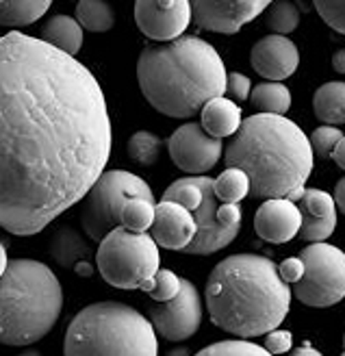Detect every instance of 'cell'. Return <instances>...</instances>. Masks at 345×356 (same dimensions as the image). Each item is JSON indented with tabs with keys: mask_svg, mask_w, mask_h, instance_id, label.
I'll use <instances>...</instances> for the list:
<instances>
[{
	"mask_svg": "<svg viewBox=\"0 0 345 356\" xmlns=\"http://www.w3.org/2000/svg\"><path fill=\"white\" fill-rule=\"evenodd\" d=\"M111 156L96 76L54 46L0 38V226L35 235L85 200Z\"/></svg>",
	"mask_w": 345,
	"mask_h": 356,
	"instance_id": "obj_1",
	"label": "cell"
},
{
	"mask_svg": "<svg viewBox=\"0 0 345 356\" xmlns=\"http://www.w3.org/2000/svg\"><path fill=\"white\" fill-rule=\"evenodd\" d=\"M224 159L228 168L248 174L252 198L298 202L306 191L315 154L296 122L284 115L257 113L241 122Z\"/></svg>",
	"mask_w": 345,
	"mask_h": 356,
	"instance_id": "obj_2",
	"label": "cell"
},
{
	"mask_svg": "<svg viewBox=\"0 0 345 356\" xmlns=\"http://www.w3.org/2000/svg\"><path fill=\"white\" fill-rule=\"evenodd\" d=\"M291 296L276 263L261 254H232L217 263L207 280L211 322L241 339L276 330Z\"/></svg>",
	"mask_w": 345,
	"mask_h": 356,
	"instance_id": "obj_3",
	"label": "cell"
},
{
	"mask_svg": "<svg viewBox=\"0 0 345 356\" xmlns=\"http://www.w3.org/2000/svg\"><path fill=\"white\" fill-rule=\"evenodd\" d=\"M143 98L168 118H191L226 94L228 74L217 50L200 38L150 44L137 61Z\"/></svg>",
	"mask_w": 345,
	"mask_h": 356,
	"instance_id": "obj_4",
	"label": "cell"
},
{
	"mask_svg": "<svg viewBox=\"0 0 345 356\" xmlns=\"http://www.w3.org/2000/svg\"><path fill=\"white\" fill-rule=\"evenodd\" d=\"M63 289L52 270L33 259H13L0 276V343L31 346L57 324Z\"/></svg>",
	"mask_w": 345,
	"mask_h": 356,
	"instance_id": "obj_5",
	"label": "cell"
},
{
	"mask_svg": "<svg viewBox=\"0 0 345 356\" xmlns=\"http://www.w3.org/2000/svg\"><path fill=\"white\" fill-rule=\"evenodd\" d=\"M63 356H159L150 319L122 302H96L72 319Z\"/></svg>",
	"mask_w": 345,
	"mask_h": 356,
	"instance_id": "obj_6",
	"label": "cell"
},
{
	"mask_svg": "<svg viewBox=\"0 0 345 356\" xmlns=\"http://www.w3.org/2000/svg\"><path fill=\"white\" fill-rule=\"evenodd\" d=\"M96 265L111 287L150 293L159 272V245L148 233H131L120 226L100 241Z\"/></svg>",
	"mask_w": 345,
	"mask_h": 356,
	"instance_id": "obj_7",
	"label": "cell"
},
{
	"mask_svg": "<svg viewBox=\"0 0 345 356\" xmlns=\"http://www.w3.org/2000/svg\"><path fill=\"white\" fill-rule=\"evenodd\" d=\"M166 202H176L191 211L195 220L198 233L195 239L189 243L187 254H213L222 250L228 243L234 241L241 228L226 226L217 218V209H220V200L213 191V178L207 176H187L174 181L166 193H163Z\"/></svg>",
	"mask_w": 345,
	"mask_h": 356,
	"instance_id": "obj_8",
	"label": "cell"
},
{
	"mask_svg": "<svg viewBox=\"0 0 345 356\" xmlns=\"http://www.w3.org/2000/svg\"><path fill=\"white\" fill-rule=\"evenodd\" d=\"M131 198L154 202L150 185L137 174L109 170L89 189L81 211V226L92 241H102L111 230L122 226V209Z\"/></svg>",
	"mask_w": 345,
	"mask_h": 356,
	"instance_id": "obj_9",
	"label": "cell"
},
{
	"mask_svg": "<svg viewBox=\"0 0 345 356\" xmlns=\"http://www.w3.org/2000/svg\"><path fill=\"white\" fill-rule=\"evenodd\" d=\"M304 276L291 293L311 309H328L345 298V252L330 243H311L300 252Z\"/></svg>",
	"mask_w": 345,
	"mask_h": 356,
	"instance_id": "obj_10",
	"label": "cell"
},
{
	"mask_svg": "<svg viewBox=\"0 0 345 356\" xmlns=\"http://www.w3.org/2000/svg\"><path fill=\"white\" fill-rule=\"evenodd\" d=\"M150 324L168 341H183L202 324V300L191 280H180V291L170 302H157L148 309Z\"/></svg>",
	"mask_w": 345,
	"mask_h": 356,
	"instance_id": "obj_11",
	"label": "cell"
},
{
	"mask_svg": "<svg viewBox=\"0 0 345 356\" xmlns=\"http://www.w3.org/2000/svg\"><path fill=\"white\" fill-rule=\"evenodd\" d=\"M170 159L178 170L193 176H202L213 170L224 154V141L211 137L202 124L189 122L174 131L168 141Z\"/></svg>",
	"mask_w": 345,
	"mask_h": 356,
	"instance_id": "obj_12",
	"label": "cell"
},
{
	"mask_svg": "<svg viewBox=\"0 0 345 356\" xmlns=\"http://www.w3.org/2000/svg\"><path fill=\"white\" fill-rule=\"evenodd\" d=\"M135 22L154 44H168L183 38L191 22V3L187 0H139L135 3Z\"/></svg>",
	"mask_w": 345,
	"mask_h": 356,
	"instance_id": "obj_13",
	"label": "cell"
},
{
	"mask_svg": "<svg viewBox=\"0 0 345 356\" xmlns=\"http://www.w3.org/2000/svg\"><path fill=\"white\" fill-rule=\"evenodd\" d=\"M267 7V0H195L191 3V17L202 31L234 35Z\"/></svg>",
	"mask_w": 345,
	"mask_h": 356,
	"instance_id": "obj_14",
	"label": "cell"
},
{
	"mask_svg": "<svg viewBox=\"0 0 345 356\" xmlns=\"http://www.w3.org/2000/svg\"><path fill=\"white\" fill-rule=\"evenodd\" d=\"M250 63L254 72L267 79V83H278L291 76L300 65L298 46L282 35H267L254 44Z\"/></svg>",
	"mask_w": 345,
	"mask_h": 356,
	"instance_id": "obj_15",
	"label": "cell"
},
{
	"mask_svg": "<svg viewBox=\"0 0 345 356\" xmlns=\"http://www.w3.org/2000/svg\"><path fill=\"white\" fill-rule=\"evenodd\" d=\"M198 226L191 211L176 202L161 200L154 211V222L150 228V237L157 245L166 250H187L189 243L195 239Z\"/></svg>",
	"mask_w": 345,
	"mask_h": 356,
	"instance_id": "obj_16",
	"label": "cell"
},
{
	"mask_svg": "<svg viewBox=\"0 0 345 356\" xmlns=\"http://www.w3.org/2000/svg\"><path fill=\"white\" fill-rule=\"evenodd\" d=\"M302 228V213L296 202L287 198L265 200L259 211L254 213V230L263 241L269 243H287Z\"/></svg>",
	"mask_w": 345,
	"mask_h": 356,
	"instance_id": "obj_17",
	"label": "cell"
},
{
	"mask_svg": "<svg viewBox=\"0 0 345 356\" xmlns=\"http://www.w3.org/2000/svg\"><path fill=\"white\" fill-rule=\"evenodd\" d=\"M298 202L302 213L300 239L311 243L328 239L337 228V204L332 195L321 189H306Z\"/></svg>",
	"mask_w": 345,
	"mask_h": 356,
	"instance_id": "obj_18",
	"label": "cell"
},
{
	"mask_svg": "<svg viewBox=\"0 0 345 356\" xmlns=\"http://www.w3.org/2000/svg\"><path fill=\"white\" fill-rule=\"evenodd\" d=\"M241 109L237 102H232L226 96H220L211 102L204 104V109L200 111V124L202 129L215 137V139H224L234 135L241 129Z\"/></svg>",
	"mask_w": 345,
	"mask_h": 356,
	"instance_id": "obj_19",
	"label": "cell"
},
{
	"mask_svg": "<svg viewBox=\"0 0 345 356\" xmlns=\"http://www.w3.org/2000/svg\"><path fill=\"white\" fill-rule=\"evenodd\" d=\"M42 42L74 57L83 46V29L70 15H52L42 29Z\"/></svg>",
	"mask_w": 345,
	"mask_h": 356,
	"instance_id": "obj_20",
	"label": "cell"
},
{
	"mask_svg": "<svg viewBox=\"0 0 345 356\" xmlns=\"http://www.w3.org/2000/svg\"><path fill=\"white\" fill-rule=\"evenodd\" d=\"M313 109L326 127L345 124V83L343 81L323 83L315 92Z\"/></svg>",
	"mask_w": 345,
	"mask_h": 356,
	"instance_id": "obj_21",
	"label": "cell"
},
{
	"mask_svg": "<svg viewBox=\"0 0 345 356\" xmlns=\"http://www.w3.org/2000/svg\"><path fill=\"white\" fill-rule=\"evenodd\" d=\"M50 257L57 261L61 267H67V270H70V267H77L81 261H87L89 245L74 228L65 226V228H59L57 235L52 237Z\"/></svg>",
	"mask_w": 345,
	"mask_h": 356,
	"instance_id": "obj_22",
	"label": "cell"
},
{
	"mask_svg": "<svg viewBox=\"0 0 345 356\" xmlns=\"http://www.w3.org/2000/svg\"><path fill=\"white\" fill-rule=\"evenodd\" d=\"M50 0H0V26H29L50 9Z\"/></svg>",
	"mask_w": 345,
	"mask_h": 356,
	"instance_id": "obj_23",
	"label": "cell"
},
{
	"mask_svg": "<svg viewBox=\"0 0 345 356\" xmlns=\"http://www.w3.org/2000/svg\"><path fill=\"white\" fill-rule=\"evenodd\" d=\"M250 102L259 113L284 115L291 106V92L282 83H261L252 89Z\"/></svg>",
	"mask_w": 345,
	"mask_h": 356,
	"instance_id": "obj_24",
	"label": "cell"
},
{
	"mask_svg": "<svg viewBox=\"0 0 345 356\" xmlns=\"http://www.w3.org/2000/svg\"><path fill=\"white\" fill-rule=\"evenodd\" d=\"M77 22L83 31L106 33L115 24V13L113 7L102 0H81L77 5Z\"/></svg>",
	"mask_w": 345,
	"mask_h": 356,
	"instance_id": "obj_25",
	"label": "cell"
},
{
	"mask_svg": "<svg viewBox=\"0 0 345 356\" xmlns=\"http://www.w3.org/2000/svg\"><path fill=\"white\" fill-rule=\"evenodd\" d=\"M213 191L220 202L239 204L246 195H250V178L239 168H226L213 181Z\"/></svg>",
	"mask_w": 345,
	"mask_h": 356,
	"instance_id": "obj_26",
	"label": "cell"
},
{
	"mask_svg": "<svg viewBox=\"0 0 345 356\" xmlns=\"http://www.w3.org/2000/svg\"><path fill=\"white\" fill-rule=\"evenodd\" d=\"M157 204L143 198H131L122 209V228L131 233H146L152 228Z\"/></svg>",
	"mask_w": 345,
	"mask_h": 356,
	"instance_id": "obj_27",
	"label": "cell"
},
{
	"mask_svg": "<svg viewBox=\"0 0 345 356\" xmlns=\"http://www.w3.org/2000/svg\"><path fill=\"white\" fill-rule=\"evenodd\" d=\"M265 24L271 31V35H284L298 29L300 24V9L298 5L289 3V0H276V3H269L267 7V17Z\"/></svg>",
	"mask_w": 345,
	"mask_h": 356,
	"instance_id": "obj_28",
	"label": "cell"
},
{
	"mask_svg": "<svg viewBox=\"0 0 345 356\" xmlns=\"http://www.w3.org/2000/svg\"><path fill=\"white\" fill-rule=\"evenodd\" d=\"M126 152H129L131 161L139 163V165H154L159 161L161 154V139L159 135L150 133V131H139L129 139V146H126Z\"/></svg>",
	"mask_w": 345,
	"mask_h": 356,
	"instance_id": "obj_29",
	"label": "cell"
},
{
	"mask_svg": "<svg viewBox=\"0 0 345 356\" xmlns=\"http://www.w3.org/2000/svg\"><path fill=\"white\" fill-rule=\"evenodd\" d=\"M195 356H274L269 354L265 348L250 343V341H217L204 350H200Z\"/></svg>",
	"mask_w": 345,
	"mask_h": 356,
	"instance_id": "obj_30",
	"label": "cell"
},
{
	"mask_svg": "<svg viewBox=\"0 0 345 356\" xmlns=\"http://www.w3.org/2000/svg\"><path fill=\"white\" fill-rule=\"evenodd\" d=\"M180 280L172 270H159L152 278V289H150V298L154 302H170L178 296L180 291Z\"/></svg>",
	"mask_w": 345,
	"mask_h": 356,
	"instance_id": "obj_31",
	"label": "cell"
},
{
	"mask_svg": "<svg viewBox=\"0 0 345 356\" xmlns=\"http://www.w3.org/2000/svg\"><path fill=\"white\" fill-rule=\"evenodd\" d=\"M343 133L337 129V127H319L313 131V137L308 139L311 141V148H313V154L319 156V159H332V152L337 148V144L341 141Z\"/></svg>",
	"mask_w": 345,
	"mask_h": 356,
	"instance_id": "obj_32",
	"label": "cell"
},
{
	"mask_svg": "<svg viewBox=\"0 0 345 356\" xmlns=\"http://www.w3.org/2000/svg\"><path fill=\"white\" fill-rule=\"evenodd\" d=\"M317 13L323 17V22L337 33L345 35V3H337V0H317L315 3Z\"/></svg>",
	"mask_w": 345,
	"mask_h": 356,
	"instance_id": "obj_33",
	"label": "cell"
},
{
	"mask_svg": "<svg viewBox=\"0 0 345 356\" xmlns=\"http://www.w3.org/2000/svg\"><path fill=\"white\" fill-rule=\"evenodd\" d=\"M226 92L232 98V102H243L252 94V83H250V79L246 74L230 72L228 74V83H226Z\"/></svg>",
	"mask_w": 345,
	"mask_h": 356,
	"instance_id": "obj_34",
	"label": "cell"
},
{
	"mask_svg": "<svg viewBox=\"0 0 345 356\" xmlns=\"http://www.w3.org/2000/svg\"><path fill=\"white\" fill-rule=\"evenodd\" d=\"M291 346H294V337L289 330H278L276 328V330L267 332V337H265V350L269 354H274V356L289 352V350H291Z\"/></svg>",
	"mask_w": 345,
	"mask_h": 356,
	"instance_id": "obj_35",
	"label": "cell"
},
{
	"mask_svg": "<svg viewBox=\"0 0 345 356\" xmlns=\"http://www.w3.org/2000/svg\"><path fill=\"white\" fill-rule=\"evenodd\" d=\"M278 274L282 278V282L287 284H296L302 280L304 276V263L300 257H291V259H284L280 265H278Z\"/></svg>",
	"mask_w": 345,
	"mask_h": 356,
	"instance_id": "obj_36",
	"label": "cell"
},
{
	"mask_svg": "<svg viewBox=\"0 0 345 356\" xmlns=\"http://www.w3.org/2000/svg\"><path fill=\"white\" fill-rule=\"evenodd\" d=\"M335 204L345 216V178H341V181L337 183V187H335Z\"/></svg>",
	"mask_w": 345,
	"mask_h": 356,
	"instance_id": "obj_37",
	"label": "cell"
},
{
	"mask_svg": "<svg viewBox=\"0 0 345 356\" xmlns=\"http://www.w3.org/2000/svg\"><path fill=\"white\" fill-rule=\"evenodd\" d=\"M332 161H335L341 170H345V135L341 137V141H339L337 148H335V152H332Z\"/></svg>",
	"mask_w": 345,
	"mask_h": 356,
	"instance_id": "obj_38",
	"label": "cell"
},
{
	"mask_svg": "<svg viewBox=\"0 0 345 356\" xmlns=\"http://www.w3.org/2000/svg\"><path fill=\"white\" fill-rule=\"evenodd\" d=\"M332 67H335V72L345 74V48H339L332 55Z\"/></svg>",
	"mask_w": 345,
	"mask_h": 356,
	"instance_id": "obj_39",
	"label": "cell"
},
{
	"mask_svg": "<svg viewBox=\"0 0 345 356\" xmlns=\"http://www.w3.org/2000/svg\"><path fill=\"white\" fill-rule=\"evenodd\" d=\"M291 356H323L321 352H317L313 346H308V343H304L302 348H298Z\"/></svg>",
	"mask_w": 345,
	"mask_h": 356,
	"instance_id": "obj_40",
	"label": "cell"
},
{
	"mask_svg": "<svg viewBox=\"0 0 345 356\" xmlns=\"http://www.w3.org/2000/svg\"><path fill=\"white\" fill-rule=\"evenodd\" d=\"M7 265H9V259H7V248L5 243H0V276L7 272Z\"/></svg>",
	"mask_w": 345,
	"mask_h": 356,
	"instance_id": "obj_41",
	"label": "cell"
},
{
	"mask_svg": "<svg viewBox=\"0 0 345 356\" xmlns=\"http://www.w3.org/2000/svg\"><path fill=\"white\" fill-rule=\"evenodd\" d=\"M74 270H77V274H79V276H92V274H94L92 265H89L87 261H81V263L74 267Z\"/></svg>",
	"mask_w": 345,
	"mask_h": 356,
	"instance_id": "obj_42",
	"label": "cell"
},
{
	"mask_svg": "<svg viewBox=\"0 0 345 356\" xmlns=\"http://www.w3.org/2000/svg\"><path fill=\"white\" fill-rule=\"evenodd\" d=\"M166 356H191V354H189L187 348H174V350H170Z\"/></svg>",
	"mask_w": 345,
	"mask_h": 356,
	"instance_id": "obj_43",
	"label": "cell"
},
{
	"mask_svg": "<svg viewBox=\"0 0 345 356\" xmlns=\"http://www.w3.org/2000/svg\"><path fill=\"white\" fill-rule=\"evenodd\" d=\"M22 356H42V354H40L38 350H29V352H24Z\"/></svg>",
	"mask_w": 345,
	"mask_h": 356,
	"instance_id": "obj_44",
	"label": "cell"
},
{
	"mask_svg": "<svg viewBox=\"0 0 345 356\" xmlns=\"http://www.w3.org/2000/svg\"><path fill=\"white\" fill-rule=\"evenodd\" d=\"M343 350H345V334H343Z\"/></svg>",
	"mask_w": 345,
	"mask_h": 356,
	"instance_id": "obj_45",
	"label": "cell"
},
{
	"mask_svg": "<svg viewBox=\"0 0 345 356\" xmlns=\"http://www.w3.org/2000/svg\"><path fill=\"white\" fill-rule=\"evenodd\" d=\"M341 356H345V350H343V354H341Z\"/></svg>",
	"mask_w": 345,
	"mask_h": 356,
	"instance_id": "obj_46",
	"label": "cell"
}]
</instances>
